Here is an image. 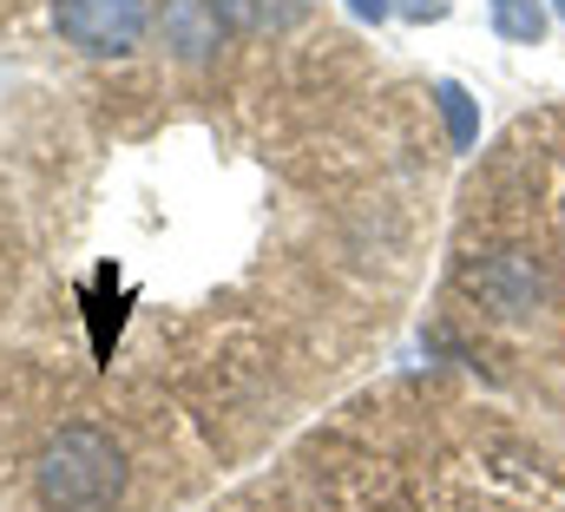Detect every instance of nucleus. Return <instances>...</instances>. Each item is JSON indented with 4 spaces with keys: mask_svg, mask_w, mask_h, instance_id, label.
Masks as SVG:
<instances>
[{
    "mask_svg": "<svg viewBox=\"0 0 565 512\" xmlns=\"http://www.w3.org/2000/svg\"><path fill=\"white\" fill-rule=\"evenodd\" d=\"M460 282H467V296L480 309H493L507 322H520V316H533L546 302V269H540L533 250H480L460 269Z\"/></svg>",
    "mask_w": 565,
    "mask_h": 512,
    "instance_id": "7ed1b4c3",
    "label": "nucleus"
},
{
    "mask_svg": "<svg viewBox=\"0 0 565 512\" xmlns=\"http://www.w3.org/2000/svg\"><path fill=\"white\" fill-rule=\"evenodd\" d=\"M158 33H164V46L184 66H204L224 46V13H217V0H164L158 7Z\"/></svg>",
    "mask_w": 565,
    "mask_h": 512,
    "instance_id": "20e7f679",
    "label": "nucleus"
},
{
    "mask_svg": "<svg viewBox=\"0 0 565 512\" xmlns=\"http://www.w3.org/2000/svg\"><path fill=\"white\" fill-rule=\"evenodd\" d=\"M434 99H440V119H447V138H454V151H473V138H480V113H473L467 86L440 79V86H434Z\"/></svg>",
    "mask_w": 565,
    "mask_h": 512,
    "instance_id": "0eeeda50",
    "label": "nucleus"
},
{
    "mask_svg": "<svg viewBox=\"0 0 565 512\" xmlns=\"http://www.w3.org/2000/svg\"><path fill=\"white\" fill-rule=\"evenodd\" d=\"M487 13H493V33L513 40V46L546 40V0H487Z\"/></svg>",
    "mask_w": 565,
    "mask_h": 512,
    "instance_id": "423d86ee",
    "label": "nucleus"
},
{
    "mask_svg": "<svg viewBox=\"0 0 565 512\" xmlns=\"http://www.w3.org/2000/svg\"><path fill=\"white\" fill-rule=\"evenodd\" d=\"M349 13H355V20H369V26H382V20L395 13V0H349Z\"/></svg>",
    "mask_w": 565,
    "mask_h": 512,
    "instance_id": "1a4fd4ad",
    "label": "nucleus"
},
{
    "mask_svg": "<svg viewBox=\"0 0 565 512\" xmlns=\"http://www.w3.org/2000/svg\"><path fill=\"white\" fill-rule=\"evenodd\" d=\"M53 26L66 46H79L93 60H119L145 40L151 13H145V0H53Z\"/></svg>",
    "mask_w": 565,
    "mask_h": 512,
    "instance_id": "f03ea898",
    "label": "nucleus"
},
{
    "mask_svg": "<svg viewBox=\"0 0 565 512\" xmlns=\"http://www.w3.org/2000/svg\"><path fill=\"white\" fill-rule=\"evenodd\" d=\"M395 13L422 26V20H440V13H447V0H395Z\"/></svg>",
    "mask_w": 565,
    "mask_h": 512,
    "instance_id": "6e6552de",
    "label": "nucleus"
},
{
    "mask_svg": "<svg viewBox=\"0 0 565 512\" xmlns=\"http://www.w3.org/2000/svg\"><path fill=\"white\" fill-rule=\"evenodd\" d=\"M553 13H559V20H565V0H553Z\"/></svg>",
    "mask_w": 565,
    "mask_h": 512,
    "instance_id": "9d476101",
    "label": "nucleus"
},
{
    "mask_svg": "<svg viewBox=\"0 0 565 512\" xmlns=\"http://www.w3.org/2000/svg\"><path fill=\"white\" fill-rule=\"evenodd\" d=\"M217 13H224V26H237V33H282V26L302 13V0H217Z\"/></svg>",
    "mask_w": 565,
    "mask_h": 512,
    "instance_id": "39448f33",
    "label": "nucleus"
},
{
    "mask_svg": "<svg viewBox=\"0 0 565 512\" xmlns=\"http://www.w3.org/2000/svg\"><path fill=\"white\" fill-rule=\"evenodd\" d=\"M33 487H40L46 512H119L126 487H132V467H126V447L106 427L73 420L40 447Z\"/></svg>",
    "mask_w": 565,
    "mask_h": 512,
    "instance_id": "f257e3e1",
    "label": "nucleus"
}]
</instances>
